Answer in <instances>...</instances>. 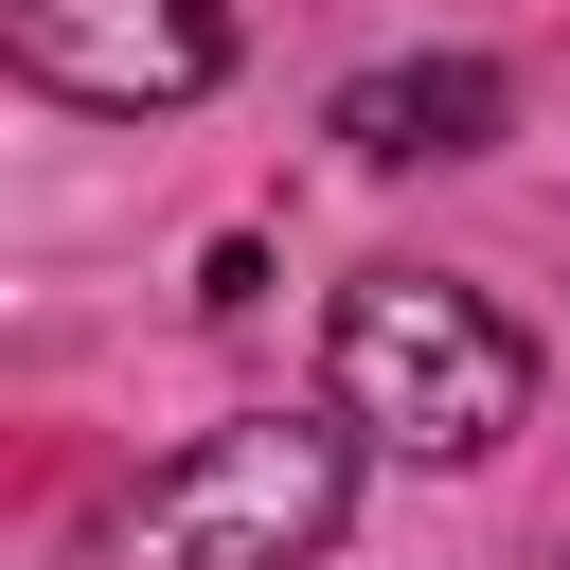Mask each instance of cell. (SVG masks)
<instances>
[{
	"label": "cell",
	"mask_w": 570,
	"mask_h": 570,
	"mask_svg": "<svg viewBox=\"0 0 570 570\" xmlns=\"http://www.w3.org/2000/svg\"><path fill=\"white\" fill-rule=\"evenodd\" d=\"M499 107H517V89H499L481 53H392V71H356V89H338V142L410 178V160H481V142H499Z\"/></svg>",
	"instance_id": "obj_4"
},
{
	"label": "cell",
	"mask_w": 570,
	"mask_h": 570,
	"mask_svg": "<svg viewBox=\"0 0 570 570\" xmlns=\"http://www.w3.org/2000/svg\"><path fill=\"white\" fill-rule=\"evenodd\" d=\"M517 410H534V338L481 285H445V267L338 285V428H374L410 463H481Z\"/></svg>",
	"instance_id": "obj_1"
},
{
	"label": "cell",
	"mask_w": 570,
	"mask_h": 570,
	"mask_svg": "<svg viewBox=\"0 0 570 570\" xmlns=\"http://www.w3.org/2000/svg\"><path fill=\"white\" fill-rule=\"evenodd\" d=\"M338 517H356V428L249 410V428H196L125 499V570H303Z\"/></svg>",
	"instance_id": "obj_2"
},
{
	"label": "cell",
	"mask_w": 570,
	"mask_h": 570,
	"mask_svg": "<svg viewBox=\"0 0 570 570\" xmlns=\"http://www.w3.org/2000/svg\"><path fill=\"white\" fill-rule=\"evenodd\" d=\"M0 36H18V71L71 89V107H196L249 18H232V0H0Z\"/></svg>",
	"instance_id": "obj_3"
}]
</instances>
